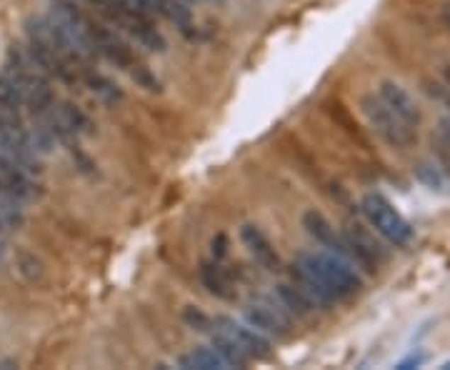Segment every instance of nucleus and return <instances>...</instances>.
<instances>
[{
	"label": "nucleus",
	"instance_id": "f257e3e1",
	"mask_svg": "<svg viewBox=\"0 0 450 370\" xmlns=\"http://www.w3.org/2000/svg\"><path fill=\"white\" fill-rule=\"evenodd\" d=\"M293 281L303 288L315 308H328L333 303L360 293L363 278L353 268V260L338 253H300L293 265Z\"/></svg>",
	"mask_w": 450,
	"mask_h": 370
},
{
	"label": "nucleus",
	"instance_id": "f03ea898",
	"mask_svg": "<svg viewBox=\"0 0 450 370\" xmlns=\"http://www.w3.org/2000/svg\"><path fill=\"white\" fill-rule=\"evenodd\" d=\"M90 6L96 8L108 23H113L118 30H123L128 38H133L138 45L153 50V53H163L165 50V38L155 28L153 16L133 8L125 0H90Z\"/></svg>",
	"mask_w": 450,
	"mask_h": 370
},
{
	"label": "nucleus",
	"instance_id": "7ed1b4c3",
	"mask_svg": "<svg viewBox=\"0 0 450 370\" xmlns=\"http://www.w3.org/2000/svg\"><path fill=\"white\" fill-rule=\"evenodd\" d=\"M48 23L63 38L70 53L75 55V60L83 68H88L90 60L98 58L96 43H93V21L75 3H70V0H55L53 6H50Z\"/></svg>",
	"mask_w": 450,
	"mask_h": 370
},
{
	"label": "nucleus",
	"instance_id": "20e7f679",
	"mask_svg": "<svg viewBox=\"0 0 450 370\" xmlns=\"http://www.w3.org/2000/svg\"><path fill=\"white\" fill-rule=\"evenodd\" d=\"M93 43H96L98 55H103V58L111 60L113 65L123 68L133 80H135V83H140L143 88H148V90H160L158 78L150 73L148 65L135 55V50H133L116 30L106 28L103 23L93 21Z\"/></svg>",
	"mask_w": 450,
	"mask_h": 370
},
{
	"label": "nucleus",
	"instance_id": "39448f33",
	"mask_svg": "<svg viewBox=\"0 0 450 370\" xmlns=\"http://www.w3.org/2000/svg\"><path fill=\"white\" fill-rule=\"evenodd\" d=\"M360 108L366 113L373 130H376L390 148L405 150L418 143V128H413L410 123L403 120L393 108H388L386 103L381 101V96H366L363 103H360Z\"/></svg>",
	"mask_w": 450,
	"mask_h": 370
},
{
	"label": "nucleus",
	"instance_id": "423d86ee",
	"mask_svg": "<svg viewBox=\"0 0 450 370\" xmlns=\"http://www.w3.org/2000/svg\"><path fill=\"white\" fill-rule=\"evenodd\" d=\"M360 208L366 213L368 223L376 228L388 243L398 245V248L410 245V240H413V228H410V223L400 215V211H398L386 196H381V193H366Z\"/></svg>",
	"mask_w": 450,
	"mask_h": 370
},
{
	"label": "nucleus",
	"instance_id": "0eeeda50",
	"mask_svg": "<svg viewBox=\"0 0 450 370\" xmlns=\"http://www.w3.org/2000/svg\"><path fill=\"white\" fill-rule=\"evenodd\" d=\"M245 323L265 338H286L291 333V313L273 298H258L243 308Z\"/></svg>",
	"mask_w": 450,
	"mask_h": 370
},
{
	"label": "nucleus",
	"instance_id": "6e6552de",
	"mask_svg": "<svg viewBox=\"0 0 450 370\" xmlns=\"http://www.w3.org/2000/svg\"><path fill=\"white\" fill-rule=\"evenodd\" d=\"M213 330L225 335L248 360L265 358L270 353V340L265 335H260L255 328H250L248 323L243 325V323H235L233 318H215L213 320Z\"/></svg>",
	"mask_w": 450,
	"mask_h": 370
},
{
	"label": "nucleus",
	"instance_id": "1a4fd4ad",
	"mask_svg": "<svg viewBox=\"0 0 450 370\" xmlns=\"http://www.w3.org/2000/svg\"><path fill=\"white\" fill-rule=\"evenodd\" d=\"M303 228H305V233L310 235L315 243L323 245L325 250H330V253H338V255H343V258L353 260V258H350L348 243H345V235H340L338 230L333 228V223H330L320 211L310 208V211L303 213Z\"/></svg>",
	"mask_w": 450,
	"mask_h": 370
},
{
	"label": "nucleus",
	"instance_id": "9d476101",
	"mask_svg": "<svg viewBox=\"0 0 450 370\" xmlns=\"http://www.w3.org/2000/svg\"><path fill=\"white\" fill-rule=\"evenodd\" d=\"M378 96H381V101L386 103L388 108H393L403 120L410 123L413 128H418L420 111H418V106H415L413 96H410L400 83H395V80H383L381 88H378Z\"/></svg>",
	"mask_w": 450,
	"mask_h": 370
},
{
	"label": "nucleus",
	"instance_id": "9b49d317",
	"mask_svg": "<svg viewBox=\"0 0 450 370\" xmlns=\"http://www.w3.org/2000/svg\"><path fill=\"white\" fill-rule=\"evenodd\" d=\"M240 240L248 248V253L263 265L265 270H281V255L276 253L268 235L260 230L258 225H243L240 228Z\"/></svg>",
	"mask_w": 450,
	"mask_h": 370
},
{
	"label": "nucleus",
	"instance_id": "f8f14e48",
	"mask_svg": "<svg viewBox=\"0 0 450 370\" xmlns=\"http://www.w3.org/2000/svg\"><path fill=\"white\" fill-rule=\"evenodd\" d=\"M125 3H130L133 8H138V11L148 13L153 18H165V21L175 23L180 30H188L193 23L191 11L180 0H125Z\"/></svg>",
	"mask_w": 450,
	"mask_h": 370
},
{
	"label": "nucleus",
	"instance_id": "ddd939ff",
	"mask_svg": "<svg viewBox=\"0 0 450 370\" xmlns=\"http://www.w3.org/2000/svg\"><path fill=\"white\" fill-rule=\"evenodd\" d=\"M345 243L350 248V258L353 263L366 265L368 270L378 268V260H381V248L371 240V235L363 230L360 225H348L345 228Z\"/></svg>",
	"mask_w": 450,
	"mask_h": 370
},
{
	"label": "nucleus",
	"instance_id": "4468645a",
	"mask_svg": "<svg viewBox=\"0 0 450 370\" xmlns=\"http://www.w3.org/2000/svg\"><path fill=\"white\" fill-rule=\"evenodd\" d=\"M201 281H203V286L208 288V293L215 296V298H220V301H233L235 298L233 283H230L225 268L218 263V258H215V263H203L201 265Z\"/></svg>",
	"mask_w": 450,
	"mask_h": 370
},
{
	"label": "nucleus",
	"instance_id": "2eb2a0df",
	"mask_svg": "<svg viewBox=\"0 0 450 370\" xmlns=\"http://www.w3.org/2000/svg\"><path fill=\"white\" fill-rule=\"evenodd\" d=\"M278 303L296 318H308L315 310V303L303 293L298 283H281L278 286Z\"/></svg>",
	"mask_w": 450,
	"mask_h": 370
},
{
	"label": "nucleus",
	"instance_id": "dca6fc26",
	"mask_svg": "<svg viewBox=\"0 0 450 370\" xmlns=\"http://www.w3.org/2000/svg\"><path fill=\"white\" fill-rule=\"evenodd\" d=\"M178 368H183V370H228L230 365L225 363V358H223L215 348H198L186 355H180Z\"/></svg>",
	"mask_w": 450,
	"mask_h": 370
},
{
	"label": "nucleus",
	"instance_id": "f3484780",
	"mask_svg": "<svg viewBox=\"0 0 450 370\" xmlns=\"http://www.w3.org/2000/svg\"><path fill=\"white\" fill-rule=\"evenodd\" d=\"M80 78H83L85 85H88V88L93 90L98 98H103V101L116 103V101H120V98H123V90L118 88V85L113 83L111 78H106L103 73H98V70L85 68L83 73H80Z\"/></svg>",
	"mask_w": 450,
	"mask_h": 370
},
{
	"label": "nucleus",
	"instance_id": "a211bd4d",
	"mask_svg": "<svg viewBox=\"0 0 450 370\" xmlns=\"http://www.w3.org/2000/svg\"><path fill=\"white\" fill-rule=\"evenodd\" d=\"M16 265H18V273H21L28 283H40L43 278H45V268H43L40 260L23 248L16 250Z\"/></svg>",
	"mask_w": 450,
	"mask_h": 370
},
{
	"label": "nucleus",
	"instance_id": "6ab92c4d",
	"mask_svg": "<svg viewBox=\"0 0 450 370\" xmlns=\"http://www.w3.org/2000/svg\"><path fill=\"white\" fill-rule=\"evenodd\" d=\"M0 106L13 108V111L26 108V98H23L21 88H18V83L13 80V75H8L6 70L0 73Z\"/></svg>",
	"mask_w": 450,
	"mask_h": 370
},
{
	"label": "nucleus",
	"instance_id": "aec40b11",
	"mask_svg": "<svg viewBox=\"0 0 450 370\" xmlns=\"http://www.w3.org/2000/svg\"><path fill=\"white\" fill-rule=\"evenodd\" d=\"M183 320L191 330H198V333H213V318L208 313H203L201 308L188 305L183 310Z\"/></svg>",
	"mask_w": 450,
	"mask_h": 370
},
{
	"label": "nucleus",
	"instance_id": "412c9836",
	"mask_svg": "<svg viewBox=\"0 0 450 370\" xmlns=\"http://www.w3.org/2000/svg\"><path fill=\"white\" fill-rule=\"evenodd\" d=\"M438 143H440V155L450 165V116H443L438 120Z\"/></svg>",
	"mask_w": 450,
	"mask_h": 370
},
{
	"label": "nucleus",
	"instance_id": "4be33fe9",
	"mask_svg": "<svg viewBox=\"0 0 450 370\" xmlns=\"http://www.w3.org/2000/svg\"><path fill=\"white\" fill-rule=\"evenodd\" d=\"M418 178L423 180L425 185H430V188H435V185H443V180H440V173L433 168V165H428V163H420L418 165Z\"/></svg>",
	"mask_w": 450,
	"mask_h": 370
},
{
	"label": "nucleus",
	"instance_id": "5701e85b",
	"mask_svg": "<svg viewBox=\"0 0 450 370\" xmlns=\"http://www.w3.org/2000/svg\"><path fill=\"white\" fill-rule=\"evenodd\" d=\"M213 253H215V258L225 255V235H218V240H213Z\"/></svg>",
	"mask_w": 450,
	"mask_h": 370
},
{
	"label": "nucleus",
	"instance_id": "b1692460",
	"mask_svg": "<svg viewBox=\"0 0 450 370\" xmlns=\"http://www.w3.org/2000/svg\"><path fill=\"white\" fill-rule=\"evenodd\" d=\"M440 21H443L445 28L450 30V3H443V6H440Z\"/></svg>",
	"mask_w": 450,
	"mask_h": 370
},
{
	"label": "nucleus",
	"instance_id": "393cba45",
	"mask_svg": "<svg viewBox=\"0 0 450 370\" xmlns=\"http://www.w3.org/2000/svg\"><path fill=\"white\" fill-rule=\"evenodd\" d=\"M443 78H445V83H448V90H450V65H445V68H443Z\"/></svg>",
	"mask_w": 450,
	"mask_h": 370
},
{
	"label": "nucleus",
	"instance_id": "a878e982",
	"mask_svg": "<svg viewBox=\"0 0 450 370\" xmlns=\"http://www.w3.org/2000/svg\"><path fill=\"white\" fill-rule=\"evenodd\" d=\"M3 255H6V245H3V240H0V260H3Z\"/></svg>",
	"mask_w": 450,
	"mask_h": 370
},
{
	"label": "nucleus",
	"instance_id": "bb28decb",
	"mask_svg": "<svg viewBox=\"0 0 450 370\" xmlns=\"http://www.w3.org/2000/svg\"><path fill=\"white\" fill-rule=\"evenodd\" d=\"M448 93H450V90H448ZM443 101H445V103H448V106H450V96H443Z\"/></svg>",
	"mask_w": 450,
	"mask_h": 370
}]
</instances>
